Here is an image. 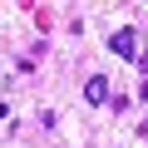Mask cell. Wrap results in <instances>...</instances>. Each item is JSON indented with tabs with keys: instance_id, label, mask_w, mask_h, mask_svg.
Masks as SVG:
<instances>
[{
	"instance_id": "obj_1",
	"label": "cell",
	"mask_w": 148,
	"mask_h": 148,
	"mask_svg": "<svg viewBox=\"0 0 148 148\" xmlns=\"http://www.w3.org/2000/svg\"><path fill=\"white\" fill-rule=\"evenodd\" d=\"M109 49H114V54H123V59H138V30H128V25H123V30L109 40Z\"/></svg>"
},
{
	"instance_id": "obj_2",
	"label": "cell",
	"mask_w": 148,
	"mask_h": 148,
	"mask_svg": "<svg viewBox=\"0 0 148 148\" xmlns=\"http://www.w3.org/2000/svg\"><path fill=\"white\" fill-rule=\"evenodd\" d=\"M84 99H89V104H104V99H109V79H104V74H94V79L84 84Z\"/></svg>"
}]
</instances>
